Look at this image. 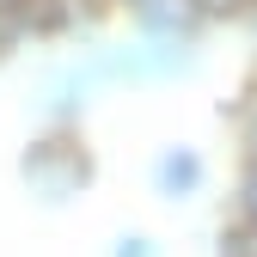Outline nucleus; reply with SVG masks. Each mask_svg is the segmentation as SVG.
Instances as JSON below:
<instances>
[{
	"mask_svg": "<svg viewBox=\"0 0 257 257\" xmlns=\"http://www.w3.org/2000/svg\"><path fill=\"white\" fill-rule=\"evenodd\" d=\"M190 7L202 13V25H208V31H239V25L251 19L257 0H190Z\"/></svg>",
	"mask_w": 257,
	"mask_h": 257,
	"instance_id": "nucleus-8",
	"label": "nucleus"
},
{
	"mask_svg": "<svg viewBox=\"0 0 257 257\" xmlns=\"http://www.w3.org/2000/svg\"><path fill=\"white\" fill-rule=\"evenodd\" d=\"M110 7H116V13H122V7H128V0H110Z\"/></svg>",
	"mask_w": 257,
	"mask_h": 257,
	"instance_id": "nucleus-11",
	"label": "nucleus"
},
{
	"mask_svg": "<svg viewBox=\"0 0 257 257\" xmlns=\"http://www.w3.org/2000/svg\"><path fill=\"white\" fill-rule=\"evenodd\" d=\"M104 92L98 68H92L86 49H61L55 61L37 68V86H31V122H86L92 98Z\"/></svg>",
	"mask_w": 257,
	"mask_h": 257,
	"instance_id": "nucleus-3",
	"label": "nucleus"
},
{
	"mask_svg": "<svg viewBox=\"0 0 257 257\" xmlns=\"http://www.w3.org/2000/svg\"><path fill=\"white\" fill-rule=\"evenodd\" d=\"M104 166H98V147H92L86 122H31V135L19 141L13 159V184L31 208L43 214H68L80 208L92 190H98Z\"/></svg>",
	"mask_w": 257,
	"mask_h": 257,
	"instance_id": "nucleus-1",
	"label": "nucleus"
},
{
	"mask_svg": "<svg viewBox=\"0 0 257 257\" xmlns=\"http://www.w3.org/2000/svg\"><path fill=\"white\" fill-rule=\"evenodd\" d=\"M104 257H166V239L147 233V227H122V233L110 239V251H104Z\"/></svg>",
	"mask_w": 257,
	"mask_h": 257,
	"instance_id": "nucleus-9",
	"label": "nucleus"
},
{
	"mask_svg": "<svg viewBox=\"0 0 257 257\" xmlns=\"http://www.w3.org/2000/svg\"><path fill=\"white\" fill-rule=\"evenodd\" d=\"M86 55L98 68L104 92L110 86H172L202 68V43H166V37H141V31L98 37V43H86Z\"/></svg>",
	"mask_w": 257,
	"mask_h": 257,
	"instance_id": "nucleus-2",
	"label": "nucleus"
},
{
	"mask_svg": "<svg viewBox=\"0 0 257 257\" xmlns=\"http://www.w3.org/2000/svg\"><path fill=\"white\" fill-rule=\"evenodd\" d=\"M227 220H257V153H233V178H227Z\"/></svg>",
	"mask_w": 257,
	"mask_h": 257,
	"instance_id": "nucleus-6",
	"label": "nucleus"
},
{
	"mask_svg": "<svg viewBox=\"0 0 257 257\" xmlns=\"http://www.w3.org/2000/svg\"><path fill=\"white\" fill-rule=\"evenodd\" d=\"M214 257H257V220H227V214H220Z\"/></svg>",
	"mask_w": 257,
	"mask_h": 257,
	"instance_id": "nucleus-7",
	"label": "nucleus"
},
{
	"mask_svg": "<svg viewBox=\"0 0 257 257\" xmlns=\"http://www.w3.org/2000/svg\"><path fill=\"white\" fill-rule=\"evenodd\" d=\"M128 31L141 37H166V43H208V25L190 0H128L122 7Z\"/></svg>",
	"mask_w": 257,
	"mask_h": 257,
	"instance_id": "nucleus-5",
	"label": "nucleus"
},
{
	"mask_svg": "<svg viewBox=\"0 0 257 257\" xmlns=\"http://www.w3.org/2000/svg\"><path fill=\"white\" fill-rule=\"evenodd\" d=\"M208 184H214V159H208L196 141H159V147H153V159H147V190H153V202L190 208V202L208 196Z\"/></svg>",
	"mask_w": 257,
	"mask_h": 257,
	"instance_id": "nucleus-4",
	"label": "nucleus"
},
{
	"mask_svg": "<svg viewBox=\"0 0 257 257\" xmlns=\"http://www.w3.org/2000/svg\"><path fill=\"white\" fill-rule=\"evenodd\" d=\"M239 37H245V43H251V55H257V7H251V19L239 25Z\"/></svg>",
	"mask_w": 257,
	"mask_h": 257,
	"instance_id": "nucleus-10",
	"label": "nucleus"
}]
</instances>
